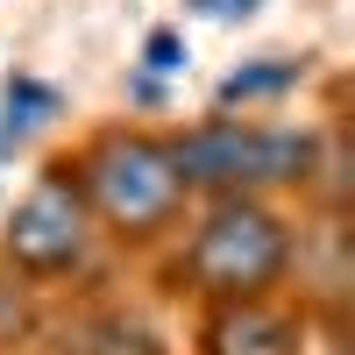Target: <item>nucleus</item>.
<instances>
[{
    "label": "nucleus",
    "instance_id": "obj_1",
    "mask_svg": "<svg viewBox=\"0 0 355 355\" xmlns=\"http://www.w3.org/2000/svg\"><path fill=\"white\" fill-rule=\"evenodd\" d=\"M157 277L171 299L206 306H256L291 299L306 277V227L284 199H192L185 227L157 249Z\"/></svg>",
    "mask_w": 355,
    "mask_h": 355
},
{
    "label": "nucleus",
    "instance_id": "obj_2",
    "mask_svg": "<svg viewBox=\"0 0 355 355\" xmlns=\"http://www.w3.org/2000/svg\"><path fill=\"white\" fill-rule=\"evenodd\" d=\"M85 214L114 256H157L192 214V192L171 164V135L150 121H93L71 150H57Z\"/></svg>",
    "mask_w": 355,
    "mask_h": 355
},
{
    "label": "nucleus",
    "instance_id": "obj_3",
    "mask_svg": "<svg viewBox=\"0 0 355 355\" xmlns=\"http://www.w3.org/2000/svg\"><path fill=\"white\" fill-rule=\"evenodd\" d=\"M171 135V164L192 199H291L327 178V135L277 114H199Z\"/></svg>",
    "mask_w": 355,
    "mask_h": 355
},
{
    "label": "nucleus",
    "instance_id": "obj_4",
    "mask_svg": "<svg viewBox=\"0 0 355 355\" xmlns=\"http://www.w3.org/2000/svg\"><path fill=\"white\" fill-rule=\"evenodd\" d=\"M100 227L85 214L78 185L64 178V164H43L28 178V192L8 206V220H0V270H15L21 284L36 291H64V284H85L100 270Z\"/></svg>",
    "mask_w": 355,
    "mask_h": 355
},
{
    "label": "nucleus",
    "instance_id": "obj_5",
    "mask_svg": "<svg viewBox=\"0 0 355 355\" xmlns=\"http://www.w3.org/2000/svg\"><path fill=\"white\" fill-rule=\"evenodd\" d=\"M199 355H313V313L299 306V291L256 306H206Z\"/></svg>",
    "mask_w": 355,
    "mask_h": 355
},
{
    "label": "nucleus",
    "instance_id": "obj_6",
    "mask_svg": "<svg viewBox=\"0 0 355 355\" xmlns=\"http://www.w3.org/2000/svg\"><path fill=\"white\" fill-rule=\"evenodd\" d=\"M57 355H171V341L135 306H78L57 327Z\"/></svg>",
    "mask_w": 355,
    "mask_h": 355
},
{
    "label": "nucleus",
    "instance_id": "obj_7",
    "mask_svg": "<svg viewBox=\"0 0 355 355\" xmlns=\"http://www.w3.org/2000/svg\"><path fill=\"white\" fill-rule=\"evenodd\" d=\"M291 85H306V57H256V71H234L214 93V107L220 114H263L270 100H284Z\"/></svg>",
    "mask_w": 355,
    "mask_h": 355
},
{
    "label": "nucleus",
    "instance_id": "obj_8",
    "mask_svg": "<svg viewBox=\"0 0 355 355\" xmlns=\"http://www.w3.org/2000/svg\"><path fill=\"white\" fill-rule=\"evenodd\" d=\"M43 334V291L21 284L15 270H0V355H15Z\"/></svg>",
    "mask_w": 355,
    "mask_h": 355
},
{
    "label": "nucleus",
    "instance_id": "obj_9",
    "mask_svg": "<svg viewBox=\"0 0 355 355\" xmlns=\"http://www.w3.org/2000/svg\"><path fill=\"white\" fill-rule=\"evenodd\" d=\"M50 114H57V93H50L43 78L15 71V78H8V100H0V150H15L36 121H50Z\"/></svg>",
    "mask_w": 355,
    "mask_h": 355
},
{
    "label": "nucleus",
    "instance_id": "obj_10",
    "mask_svg": "<svg viewBox=\"0 0 355 355\" xmlns=\"http://www.w3.org/2000/svg\"><path fill=\"white\" fill-rule=\"evenodd\" d=\"M263 8V0H185V15H199V21H249Z\"/></svg>",
    "mask_w": 355,
    "mask_h": 355
},
{
    "label": "nucleus",
    "instance_id": "obj_11",
    "mask_svg": "<svg viewBox=\"0 0 355 355\" xmlns=\"http://www.w3.org/2000/svg\"><path fill=\"white\" fill-rule=\"evenodd\" d=\"M178 57H185V43H178L171 28H157V36L142 43V64H150V71H178Z\"/></svg>",
    "mask_w": 355,
    "mask_h": 355
}]
</instances>
